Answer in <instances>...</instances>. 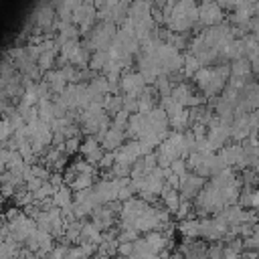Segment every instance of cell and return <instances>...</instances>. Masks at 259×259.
I'll return each mask as SVG.
<instances>
[{
  "label": "cell",
  "mask_w": 259,
  "mask_h": 259,
  "mask_svg": "<svg viewBox=\"0 0 259 259\" xmlns=\"http://www.w3.org/2000/svg\"><path fill=\"white\" fill-rule=\"evenodd\" d=\"M229 75H231V71H229V61H221V63H214V65H208V67H198L196 73H194L190 79H192L194 87H196V89L206 97V101H208V99L217 97V95L223 91V87H225Z\"/></svg>",
  "instance_id": "cell-1"
},
{
  "label": "cell",
  "mask_w": 259,
  "mask_h": 259,
  "mask_svg": "<svg viewBox=\"0 0 259 259\" xmlns=\"http://www.w3.org/2000/svg\"><path fill=\"white\" fill-rule=\"evenodd\" d=\"M204 182H206L204 176H200V174L188 170V172L180 178V184H178V196H180L182 200H192V198L198 194V190L204 186Z\"/></svg>",
  "instance_id": "cell-2"
},
{
  "label": "cell",
  "mask_w": 259,
  "mask_h": 259,
  "mask_svg": "<svg viewBox=\"0 0 259 259\" xmlns=\"http://www.w3.org/2000/svg\"><path fill=\"white\" fill-rule=\"evenodd\" d=\"M221 20H225V10L214 2V0H206V2H200L198 4V24L204 28V26H212V24H219Z\"/></svg>",
  "instance_id": "cell-3"
},
{
  "label": "cell",
  "mask_w": 259,
  "mask_h": 259,
  "mask_svg": "<svg viewBox=\"0 0 259 259\" xmlns=\"http://www.w3.org/2000/svg\"><path fill=\"white\" fill-rule=\"evenodd\" d=\"M144 85H146V81H144V77L140 75V71H123L121 75H119V91L121 93H140L142 89H144Z\"/></svg>",
  "instance_id": "cell-4"
},
{
  "label": "cell",
  "mask_w": 259,
  "mask_h": 259,
  "mask_svg": "<svg viewBox=\"0 0 259 259\" xmlns=\"http://www.w3.org/2000/svg\"><path fill=\"white\" fill-rule=\"evenodd\" d=\"M123 142H125V132H123V130H119V127H115V125H109V127L105 130V134L101 136L99 146H101L103 150L113 152V150H117Z\"/></svg>",
  "instance_id": "cell-5"
},
{
  "label": "cell",
  "mask_w": 259,
  "mask_h": 259,
  "mask_svg": "<svg viewBox=\"0 0 259 259\" xmlns=\"http://www.w3.org/2000/svg\"><path fill=\"white\" fill-rule=\"evenodd\" d=\"M40 79L49 85V89H51V93H53V95L61 93V91L65 89V85H67V79H65V75H63V71H61L59 67H53V69L45 71Z\"/></svg>",
  "instance_id": "cell-6"
},
{
  "label": "cell",
  "mask_w": 259,
  "mask_h": 259,
  "mask_svg": "<svg viewBox=\"0 0 259 259\" xmlns=\"http://www.w3.org/2000/svg\"><path fill=\"white\" fill-rule=\"evenodd\" d=\"M237 204L243 206V208H257L259 204V192L255 186H241L239 190V196H237Z\"/></svg>",
  "instance_id": "cell-7"
},
{
  "label": "cell",
  "mask_w": 259,
  "mask_h": 259,
  "mask_svg": "<svg viewBox=\"0 0 259 259\" xmlns=\"http://www.w3.org/2000/svg\"><path fill=\"white\" fill-rule=\"evenodd\" d=\"M229 71H231V75L245 77V79L255 77V75L251 73V63H249V59H247V57H237V59L229 61Z\"/></svg>",
  "instance_id": "cell-8"
},
{
  "label": "cell",
  "mask_w": 259,
  "mask_h": 259,
  "mask_svg": "<svg viewBox=\"0 0 259 259\" xmlns=\"http://www.w3.org/2000/svg\"><path fill=\"white\" fill-rule=\"evenodd\" d=\"M71 202H73V190H71L69 184L63 182V184L57 186L55 192H53V204L59 206V208H63V206H69Z\"/></svg>",
  "instance_id": "cell-9"
},
{
  "label": "cell",
  "mask_w": 259,
  "mask_h": 259,
  "mask_svg": "<svg viewBox=\"0 0 259 259\" xmlns=\"http://www.w3.org/2000/svg\"><path fill=\"white\" fill-rule=\"evenodd\" d=\"M176 231L182 237H198V217H188V219L178 221Z\"/></svg>",
  "instance_id": "cell-10"
},
{
  "label": "cell",
  "mask_w": 259,
  "mask_h": 259,
  "mask_svg": "<svg viewBox=\"0 0 259 259\" xmlns=\"http://www.w3.org/2000/svg\"><path fill=\"white\" fill-rule=\"evenodd\" d=\"M107 51H93L91 55H89V61H87V67L91 69V71H95V73H101V69H103V65L107 63Z\"/></svg>",
  "instance_id": "cell-11"
},
{
  "label": "cell",
  "mask_w": 259,
  "mask_h": 259,
  "mask_svg": "<svg viewBox=\"0 0 259 259\" xmlns=\"http://www.w3.org/2000/svg\"><path fill=\"white\" fill-rule=\"evenodd\" d=\"M79 144H81V136H71V138H65L63 142V152L67 156H73L79 152Z\"/></svg>",
  "instance_id": "cell-12"
},
{
  "label": "cell",
  "mask_w": 259,
  "mask_h": 259,
  "mask_svg": "<svg viewBox=\"0 0 259 259\" xmlns=\"http://www.w3.org/2000/svg\"><path fill=\"white\" fill-rule=\"evenodd\" d=\"M16 73V69H14V61L6 55L2 61H0V77L2 79H8V77H12Z\"/></svg>",
  "instance_id": "cell-13"
},
{
  "label": "cell",
  "mask_w": 259,
  "mask_h": 259,
  "mask_svg": "<svg viewBox=\"0 0 259 259\" xmlns=\"http://www.w3.org/2000/svg\"><path fill=\"white\" fill-rule=\"evenodd\" d=\"M168 168H170L178 178H182V176L188 172V166H186V160H184V158H174Z\"/></svg>",
  "instance_id": "cell-14"
},
{
  "label": "cell",
  "mask_w": 259,
  "mask_h": 259,
  "mask_svg": "<svg viewBox=\"0 0 259 259\" xmlns=\"http://www.w3.org/2000/svg\"><path fill=\"white\" fill-rule=\"evenodd\" d=\"M8 105H10V97H8V95H6V93L0 89V115L4 113V109H6Z\"/></svg>",
  "instance_id": "cell-15"
},
{
  "label": "cell",
  "mask_w": 259,
  "mask_h": 259,
  "mask_svg": "<svg viewBox=\"0 0 259 259\" xmlns=\"http://www.w3.org/2000/svg\"><path fill=\"white\" fill-rule=\"evenodd\" d=\"M2 206H4V196L0 194V214H2Z\"/></svg>",
  "instance_id": "cell-16"
},
{
  "label": "cell",
  "mask_w": 259,
  "mask_h": 259,
  "mask_svg": "<svg viewBox=\"0 0 259 259\" xmlns=\"http://www.w3.org/2000/svg\"><path fill=\"white\" fill-rule=\"evenodd\" d=\"M4 85H6V79H2V77H0V89H4Z\"/></svg>",
  "instance_id": "cell-17"
},
{
  "label": "cell",
  "mask_w": 259,
  "mask_h": 259,
  "mask_svg": "<svg viewBox=\"0 0 259 259\" xmlns=\"http://www.w3.org/2000/svg\"><path fill=\"white\" fill-rule=\"evenodd\" d=\"M144 2H150V4H152V0H144Z\"/></svg>",
  "instance_id": "cell-18"
}]
</instances>
